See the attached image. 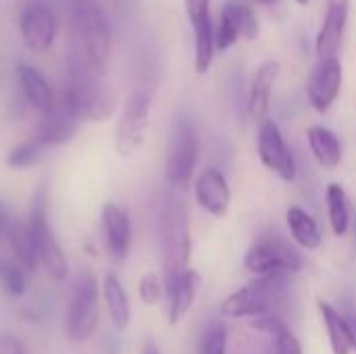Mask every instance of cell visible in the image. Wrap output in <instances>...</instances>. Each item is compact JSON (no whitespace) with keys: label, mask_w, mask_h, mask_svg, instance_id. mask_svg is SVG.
Returning a JSON list of instances; mask_svg holds the SVG:
<instances>
[{"label":"cell","mask_w":356,"mask_h":354,"mask_svg":"<svg viewBox=\"0 0 356 354\" xmlns=\"http://www.w3.org/2000/svg\"><path fill=\"white\" fill-rule=\"evenodd\" d=\"M79 127V121L56 100L54 108L46 115H42V121L38 123V129L33 134V138L44 146H60L65 142H69L75 131Z\"/></svg>","instance_id":"cell-19"},{"label":"cell","mask_w":356,"mask_h":354,"mask_svg":"<svg viewBox=\"0 0 356 354\" xmlns=\"http://www.w3.org/2000/svg\"><path fill=\"white\" fill-rule=\"evenodd\" d=\"M344 69L338 56L323 58L315 65L307 81V96L317 113H327L340 96Z\"/></svg>","instance_id":"cell-13"},{"label":"cell","mask_w":356,"mask_h":354,"mask_svg":"<svg viewBox=\"0 0 356 354\" xmlns=\"http://www.w3.org/2000/svg\"><path fill=\"white\" fill-rule=\"evenodd\" d=\"M252 325L271 338V346L267 354H302V346L298 338L286 328V323L280 317L263 315V317H257Z\"/></svg>","instance_id":"cell-27"},{"label":"cell","mask_w":356,"mask_h":354,"mask_svg":"<svg viewBox=\"0 0 356 354\" xmlns=\"http://www.w3.org/2000/svg\"><path fill=\"white\" fill-rule=\"evenodd\" d=\"M325 200H327V219L332 232L336 236H346L350 230V204H348L346 190L340 184L332 182L325 190Z\"/></svg>","instance_id":"cell-28"},{"label":"cell","mask_w":356,"mask_h":354,"mask_svg":"<svg viewBox=\"0 0 356 354\" xmlns=\"http://www.w3.org/2000/svg\"><path fill=\"white\" fill-rule=\"evenodd\" d=\"M317 311L321 315V321L325 325L332 354H350L353 353V340H350V328L348 319L327 300L317 298Z\"/></svg>","instance_id":"cell-23"},{"label":"cell","mask_w":356,"mask_h":354,"mask_svg":"<svg viewBox=\"0 0 356 354\" xmlns=\"http://www.w3.org/2000/svg\"><path fill=\"white\" fill-rule=\"evenodd\" d=\"M104 244L115 261H125L131 248V219L129 213L117 202H104L100 211Z\"/></svg>","instance_id":"cell-16"},{"label":"cell","mask_w":356,"mask_h":354,"mask_svg":"<svg viewBox=\"0 0 356 354\" xmlns=\"http://www.w3.org/2000/svg\"><path fill=\"white\" fill-rule=\"evenodd\" d=\"M6 250L13 255V259L27 271H35V267L40 265L38 261V250H35V242L31 238V232L27 227V221L25 219H17L15 217V223L10 227V234L6 238Z\"/></svg>","instance_id":"cell-25"},{"label":"cell","mask_w":356,"mask_h":354,"mask_svg":"<svg viewBox=\"0 0 356 354\" xmlns=\"http://www.w3.org/2000/svg\"><path fill=\"white\" fill-rule=\"evenodd\" d=\"M159 242L163 252V269L165 280L181 273L188 269L190 261V225H188V213L179 200H167L159 211Z\"/></svg>","instance_id":"cell-4"},{"label":"cell","mask_w":356,"mask_h":354,"mask_svg":"<svg viewBox=\"0 0 356 354\" xmlns=\"http://www.w3.org/2000/svg\"><path fill=\"white\" fill-rule=\"evenodd\" d=\"M296 2H298V4H309L311 0H296Z\"/></svg>","instance_id":"cell-38"},{"label":"cell","mask_w":356,"mask_h":354,"mask_svg":"<svg viewBox=\"0 0 356 354\" xmlns=\"http://www.w3.org/2000/svg\"><path fill=\"white\" fill-rule=\"evenodd\" d=\"M44 150H46V148L31 136V138H27V140L15 144V146L6 152V165H8L10 169H27V167H31V165L38 163V159L42 156Z\"/></svg>","instance_id":"cell-30"},{"label":"cell","mask_w":356,"mask_h":354,"mask_svg":"<svg viewBox=\"0 0 356 354\" xmlns=\"http://www.w3.org/2000/svg\"><path fill=\"white\" fill-rule=\"evenodd\" d=\"M0 288L10 296H21L27 288V271L0 244Z\"/></svg>","instance_id":"cell-29"},{"label":"cell","mask_w":356,"mask_h":354,"mask_svg":"<svg viewBox=\"0 0 356 354\" xmlns=\"http://www.w3.org/2000/svg\"><path fill=\"white\" fill-rule=\"evenodd\" d=\"M288 294V275L257 277L244 288L232 292L223 305L221 315L225 319H246L269 315Z\"/></svg>","instance_id":"cell-3"},{"label":"cell","mask_w":356,"mask_h":354,"mask_svg":"<svg viewBox=\"0 0 356 354\" xmlns=\"http://www.w3.org/2000/svg\"><path fill=\"white\" fill-rule=\"evenodd\" d=\"M102 298L111 317V323L117 332H125L131 323V305L129 296L115 273H106L102 282Z\"/></svg>","instance_id":"cell-22"},{"label":"cell","mask_w":356,"mask_h":354,"mask_svg":"<svg viewBox=\"0 0 356 354\" xmlns=\"http://www.w3.org/2000/svg\"><path fill=\"white\" fill-rule=\"evenodd\" d=\"M346 21H348V0H330L323 25L317 33L319 61L338 56L346 31Z\"/></svg>","instance_id":"cell-18"},{"label":"cell","mask_w":356,"mask_h":354,"mask_svg":"<svg viewBox=\"0 0 356 354\" xmlns=\"http://www.w3.org/2000/svg\"><path fill=\"white\" fill-rule=\"evenodd\" d=\"M307 142L321 167L336 169L342 163V142L332 129L323 125H311L307 129Z\"/></svg>","instance_id":"cell-24"},{"label":"cell","mask_w":356,"mask_h":354,"mask_svg":"<svg viewBox=\"0 0 356 354\" xmlns=\"http://www.w3.org/2000/svg\"><path fill=\"white\" fill-rule=\"evenodd\" d=\"M79 123L104 121L113 113V98L100 77L86 71H69V83L58 100Z\"/></svg>","instance_id":"cell-5"},{"label":"cell","mask_w":356,"mask_h":354,"mask_svg":"<svg viewBox=\"0 0 356 354\" xmlns=\"http://www.w3.org/2000/svg\"><path fill=\"white\" fill-rule=\"evenodd\" d=\"M138 294H140V300L148 307H154L159 305L163 298H165V282L156 275V273H144L140 284H138Z\"/></svg>","instance_id":"cell-32"},{"label":"cell","mask_w":356,"mask_h":354,"mask_svg":"<svg viewBox=\"0 0 356 354\" xmlns=\"http://www.w3.org/2000/svg\"><path fill=\"white\" fill-rule=\"evenodd\" d=\"M100 321V286L92 271L77 277L69 307H67V334L75 342H83L94 336Z\"/></svg>","instance_id":"cell-6"},{"label":"cell","mask_w":356,"mask_h":354,"mask_svg":"<svg viewBox=\"0 0 356 354\" xmlns=\"http://www.w3.org/2000/svg\"><path fill=\"white\" fill-rule=\"evenodd\" d=\"M259 35V19L257 15L238 2H229L219 19V25L215 29V48L217 50H229L240 38L252 40Z\"/></svg>","instance_id":"cell-14"},{"label":"cell","mask_w":356,"mask_h":354,"mask_svg":"<svg viewBox=\"0 0 356 354\" xmlns=\"http://www.w3.org/2000/svg\"><path fill=\"white\" fill-rule=\"evenodd\" d=\"M27 227L31 232V238L35 242L38 250V261L46 269L48 277L56 284L65 282L69 275V261L54 236L50 215H48V190L46 186H40L29 204V215H27Z\"/></svg>","instance_id":"cell-2"},{"label":"cell","mask_w":356,"mask_h":354,"mask_svg":"<svg viewBox=\"0 0 356 354\" xmlns=\"http://www.w3.org/2000/svg\"><path fill=\"white\" fill-rule=\"evenodd\" d=\"M196 202L213 217H225L232 207V190L227 177L217 167H207L194 182Z\"/></svg>","instance_id":"cell-15"},{"label":"cell","mask_w":356,"mask_h":354,"mask_svg":"<svg viewBox=\"0 0 356 354\" xmlns=\"http://www.w3.org/2000/svg\"><path fill=\"white\" fill-rule=\"evenodd\" d=\"M142 354H163V353H161V348H159L154 342H146V344H144V348H142Z\"/></svg>","instance_id":"cell-36"},{"label":"cell","mask_w":356,"mask_h":354,"mask_svg":"<svg viewBox=\"0 0 356 354\" xmlns=\"http://www.w3.org/2000/svg\"><path fill=\"white\" fill-rule=\"evenodd\" d=\"M257 2H261V4H273V2H277V0H257Z\"/></svg>","instance_id":"cell-37"},{"label":"cell","mask_w":356,"mask_h":354,"mask_svg":"<svg viewBox=\"0 0 356 354\" xmlns=\"http://www.w3.org/2000/svg\"><path fill=\"white\" fill-rule=\"evenodd\" d=\"M286 223L290 230L292 240L302 250H317L321 246V230L311 213H307L302 207L292 204L286 211Z\"/></svg>","instance_id":"cell-26"},{"label":"cell","mask_w":356,"mask_h":354,"mask_svg":"<svg viewBox=\"0 0 356 354\" xmlns=\"http://www.w3.org/2000/svg\"><path fill=\"white\" fill-rule=\"evenodd\" d=\"M186 13L194 29V69L204 75L215 56V27L211 19V0H186Z\"/></svg>","instance_id":"cell-12"},{"label":"cell","mask_w":356,"mask_h":354,"mask_svg":"<svg viewBox=\"0 0 356 354\" xmlns=\"http://www.w3.org/2000/svg\"><path fill=\"white\" fill-rule=\"evenodd\" d=\"M165 282V300H167V317L169 323H179L196 303L200 292V275L194 269H184L181 273L163 280Z\"/></svg>","instance_id":"cell-17"},{"label":"cell","mask_w":356,"mask_h":354,"mask_svg":"<svg viewBox=\"0 0 356 354\" xmlns=\"http://www.w3.org/2000/svg\"><path fill=\"white\" fill-rule=\"evenodd\" d=\"M348 319V328H350V340H353V351H356V317L350 315L346 317Z\"/></svg>","instance_id":"cell-35"},{"label":"cell","mask_w":356,"mask_h":354,"mask_svg":"<svg viewBox=\"0 0 356 354\" xmlns=\"http://www.w3.org/2000/svg\"><path fill=\"white\" fill-rule=\"evenodd\" d=\"M0 354H27L23 342L13 334L0 332Z\"/></svg>","instance_id":"cell-33"},{"label":"cell","mask_w":356,"mask_h":354,"mask_svg":"<svg viewBox=\"0 0 356 354\" xmlns=\"http://www.w3.org/2000/svg\"><path fill=\"white\" fill-rule=\"evenodd\" d=\"M73 50L96 75H104L111 56V25L98 0H71Z\"/></svg>","instance_id":"cell-1"},{"label":"cell","mask_w":356,"mask_h":354,"mask_svg":"<svg viewBox=\"0 0 356 354\" xmlns=\"http://www.w3.org/2000/svg\"><path fill=\"white\" fill-rule=\"evenodd\" d=\"M196 163H198V138L194 127L186 121L179 119L173 131V140H171V148H169V156H167V182L173 188H188V184L194 177L196 171Z\"/></svg>","instance_id":"cell-9"},{"label":"cell","mask_w":356,"mask_h":354,"mask_svg":"<svg viewBox=\"0 0 356 354\" xmlns=\"http://www.w3.org/2000/svg\"><path fill=\"white\" fill-rule=\"evenodd\" d=\"M244 267L257 277L290 275L302 269V255L290 242L277 236H265L248 248Z\"/></svg>","instance_id":"cell-7"},{"label":"cell","mask_w":356,"mask_h":354,"mask_svg":"<svg viewBox=\"0 0 356 354\" xmlns=\"http://www.w3.org/2000/svg\"><path fill=\"white\" fill-rule=\"evenodd\" d=\"M15 223V217L10 215V211L6 209V204L0 200V244H6V238L10 234V227Z\"/></svg>","instance_id":"cell-34"},{"label":"cell","mask_w":356,"mask_h":354,"mask_svg":"<svg viewBox=\"0 0 356 354\" xmlns=\"http://www.w3.org/2000/svg\"><path fill=\"white\" fill-rule=\"evenodd\" d=\"M150 106L152 98L146 90H134L127 96L115 129V148L121 156H131L142 148L150 125Z\"/></svg>","instance_id":"cell-8"},{"label":"cell","mask_w":356,"mask_h":354,"mask_svg":"<svg viewBox=\"0 0 356 354\" xmlns=\"http://www.w3.org/2000/svg\"><path fill=\"white\" fill-rule=\"evenodd\" d=\"M19 31L33 52H46L58 35V19L42 0H29L19 13Z\"/></svg>","instance_id":"cell-11"},{"label":"cell","mask_w":356,"mask_h":354,"mask_svg":"<svg viewBox=\"0 0 356 354\" xmlns=\"http://www.w3.org/2000/svg\"><path fill=\"white\" fill-rule=\"evenodd\" d=\"M277 75H280V63L277 61H265L252 77L250 96H248V111H250L252 119L259 121V125L267 121V113H269V104H271V92H273Z\"/></svg>","instance_id":"cell-20"},{"label":"cell","mask_w":356,"mask_h":354,"mask_svg":"<svg viewBox=\"0 0 356 354\" xmlns=\"http://www.w3.org/2000/svg\"><path fill=\"white\" fill-rule=\"evenodd\" d=\"M17 77H19V86L23 92L25 102L35 108L40 115H46L54 108L56 100L52 94V88L48 86L46 77L31 65H19L17 67Z\"/></svg>","instance_id":"cell-21"},{"label":"cell","mask_w":356,"mask_h":354,"mask_svg":"<svg viewBox=\"0 0 356 354\" xmlns=\"http://www.w3.org/2000/svg\"><path fill=\"white\" fill-rule=\"evenodd\" d=\"M200 354H227V330L213 321L200 338Z\"/></svg>","instance_id":"cell-31"},{"label":"cell","mask_w":356,"mask_h":354,"mask_svg":"<svg viewBox=\"0 0 356 354\" xmlns=\"http://www.w3.org/2000/svg\"><path fill=\"white\" fill-rule=\"evenodd\" d=\"M257 152L261 163L282 182L292 184L296 179V159L275 121L267 119L265 123L259 125Z\"/></svg>","instance_id":"cell-10"}]
</instances>
